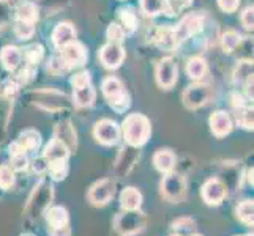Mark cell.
I'll return each mask as SVG.
<instances>
[{
  "mask_svg": "<svg viewBox=\"0 0 254 236\" xmlns=\"http://www.w3.org/2000/svg\"><path fill=\"white\" fill-rule=\"evenodd\" d=\"M122 137L125 139L128 146L141 148L144 146L152 134V125L144 113H129L125 117L120 126Z\"/></svg>",
  "mask_w": 254,
  "mask_h": 236,
  "instance_id": "1",
  "label": "cell"
},
{
  "mask_svg": "<svg viewBox=\"0 0 254 236\" xmlns=\"http://www.w3.org/2000/svg\"><path fill=\"white\" fill-rule=\"evenodd\" d=\"M52 200H54V186L45 178L40 180L38 185L35 186L32 195L29 197L27 205H25V214L30 219H38L40 216L46 213Z\"/></svg>",
  "mask_w": 254,
  "mask_h": 236,
  "instance_id": "2",
  "label": "cell"
},
{
  "mask_svg": "<svg viewBox=\"0 0 254 236\" xmlns=\"http://www.w3.org/2000/svg\"><path fill=\"white\" fill-rule=\"evenodd\" d=\"M101 92L103 96L106 98L109 107L116 110L117 113H124L131 106V98L128 92L125 90L124 82L120 79L109 76L101 82Z\"/></svg>",
  "mask_w": 254,
  "mask_h": 236,
  "instance_id": "3",
  "label": "cell"
},
{
  "mask_svg": "<svg viewBox=\"0 0 254 236\" xmlns=\"http://www.w3.org/2000/svg\"><path fill=\"white\" fill-rule=\"evenodd\" d=\"M160 194L169 203H183L188 198V183L182 173H166L160 183Z\"/></svg>",
  "mask_w": 254,
  "mask_h": 236,
  "instance_id": "4",
  "label": "cell"
},
{
  "mask_svg": "<svg viewBox=\"0 0 254 236\" xmlns=\"http://www.w3.org/2000/svg\"><path fill=\"white\" fill-rule=\"evenodd\" d=\"M147 227V216L141 209L137 211H122L114 219V230L120 236H136Z\"/></svg>",
  "mask_w": 254,
  "mask_h": 236,
  "instance_id": "5",
  "label": "cell"
},
{
  "mask_svg": "<svg viewBox=\"0 0 254 236\" xmlns=\"http://www.w3.org/2000/svg\"><path fill=\"white\" fill-rule=\"evenodd\" d=\"M48 233L49 236H71V227H69V213L65 206H49L46 213Z\"/></svg>",
  "mask_w": 254,
  "mask_h": 236,
  "instance_id": "6",
  "label": "cell"
},
{
  "mask_svg": "<svg viewBox=\"0 0 254 236\" xmlns=\"http://www.w3.org/2000/svg\"><path fill=\"white\" fill-rule=\"evenodd\" d=\"M93 137L100 145L104 146L117 145L122 139L120 126L117 121H114L111 118H101L93 126Z\"/></svg>",
  "mask_w": 254,
  "mask_h": 236,
  "instance_id": "7",
  "label": "cell"
},
{
  "mask_svg": "<svg viewBox=\"0 0 254 236\" xmlns=\"http://www.w3.org/2000/svg\"><path fill=\"white\" fill-rule=\"evenodd\" d=\"M116 194V183L112 178H103L90 186L87 192V200L93 206H106Z\"/></svg>",
  "mask_w": 254,
  "mask_h": 236,
  "instance_id": "8",
  "label": "cell"
},
{
  "mask_svg": "<svg viewBox=\"0 0 254 236\" xmlns=\"http://www.w3.org/2000/svg\"><path fill=\"white\" fill-rule=\"evenodd\" d=\"M212 89L207 85V84H200V82H196L190 87H187L185 92H183V104H185V107L194 110V109H199L205 106V104L212 99Z\"/></svg>",
  "mask_w": 254,
  "mask_h": 236,
  "instance_id": "9",
  "label": "cell"
},
{
  "mask_svg": "<svg viewBox=\"0 0 254 236\" xmlns=\"http://www.w3.org/2000/svg\"><path fill=\"white\" fill-rule=\"evenodd\" d=\"M200 197L208 206H220L227 197V185L220 178H208L200 188Z\"/></svg>",
  "mask_w": 254,
  "mask_h": 236,
  "instance_id": "10",
  "label": "cell"
},
{
  "mask_svg": "<svg viewBox=\"0 0 254 236\" xmlns=\"http://www.w3.org/2000/svg\"><path fill=\"white\" fill-rule=\"evenodd\" d=\"M41 146V134L37 129H25L19 134V137L10 145L8 151L10 156L17 154V153H35L38 151Z\"/></svg>",
  "mask_w": 254,
  "mask_h": 236,
  "instance_id": "11",
  "label": "cell"
},
{
  "mask_svg": "<svg viewBox=\"0 0 254 236\" xmlns=\"http://www.w3.org/2000/svg\"><path fill=\"white\" fill-rule=\"evenodd\" d=\"M177 76H179V69L177 65L171 58L166 57L161 58L155 68V77H156V84H158L163 90H169L177 82Z\"/></svg>",
  "mask_w": 254,
  "mask_h": 236,
  "instance_id": "12",
  "label": "cell"
},
{
  "mask_svg": "<svg viewBox=\"0 0 254 236\" xmlns=\"http://www.w3.org/2000/svg\"><path fill=\"white\" fill-rule=\"evenodd\" d=\"M62 49V63L66 66V68H79V66H84L87 58H89V54H87V49L82 43L79 41H71L65 45Z\"/></svg>",
  "mask_w": 254,
  "mask_h": 236,
  "instance_id": "13",
  "label": "cell"
},
{
  "mask_svg": "<svg viewBox=\"0 0 254 236\" xmlns=\"http://www.w3.org/2000/svg\"><path fill=\"white\" fill-rule=\"evenodd\" d=\"M100 62L108 69H117L125 60V49L119 43H106L98 52Z\"/></svg>",
  "mask_w": 254,
  "mask_h": 236,
  "instance_id": "14",
  "label": "cell"
},
{
  "mask_svg": "<svg viewBox=\"0 0 254 236\" xmlns=\"http://www.w3.org/2000/svg\"><path fill=\"white\" fill-rule=\"evenodd\" d=\"M204 25V17L200 14H190L187 16L185 19H183L177 27H175L172 32H174V38H175V43L187 40L188 37H191V35L197 33L200 29H202Z\"/></svg>",
  "mask_w": 254,
  "mask_h": 236,
  "instance_id": "15",
  "label": "cell"
},
{
  "mask_svg": "<svg viewBox=\"0 0 254 236\" xmlns=\"http://www.w3.org/2000/svg\"><path fill=\"white\" fill-rule=\"evenodd\" d=\"M208 125H210V131H212V134L215 137H220V139L226 137L227 134H231V131L234 128L232 118L226 110L213 112L212 115H210Z\"/></svg>",
  "mask_w": 254,
  "mask_h": 236,
  "instance_id": "16",
  "label": "cell"
},
{
  "mask_svg": "<svg viewBox=\"0 0 254 236\" xmlns=\"http://www.w3.org/2000/svg\"><path fill=\"white\" fill-rule=\"evenodd\" d=\"M142 192L134 186H128L120 192L119 203L124 211H137L142 206Z\"/></svg>",
  "mask_w": 254,
  "mask_h": 236,
  "instance_id": "17",
  "label": "cell"
},
{
  "mask_svg": "<svg viewBox=\"0 0 254 236\" xmlns=\"http://www.w3.org/2000/svg\"><path fill=\"white\" fill-rule=\"evenodd\" d=\"M177 164V156L171 150V148H160L153 154V165L161 175L169 173L175 169Z\"/></svg>",
  "mask_w": 254,
  "mask_h": 236,
  "instance_id": "18",
  "label": "cell"
},
{
  "mask_svg": "<svg viewBox=\"0 0 254 236\" xmlns=\"http://www.w3.org/2000/svg\"><path fill=\"white\" fill-rule=\"evenodd\" d=\"M69 148L59 139H52L49 143L45 146L43 150V157H45L46 162H56V161H68L69 157Z\"/></svg>",
  "mask_w": 254,
  "mask_h": 236,
  "instance_id": "19",
  "label": "cell"
},
{
  "mask_svg": "<svg viewBox=\"0 0 254 236\" xmlns=\"http://www.w3.org/2000/svg\"><path fill=\"white\" fill-rule=\"evenodd\" d=\"M54 137L59 139V141H62L69 148V151H76L77 136H76L74 126L71 125L69 120H64V121H60V123H57L56 131H54Z\"/></svg>",
  "mask_w": 254,
  "mask_h": 236,
  "instance_id": "20",
  "label": "cell"
},
{
  "mask_svg": "<svg viewBox=\"0 0 254 236\" xmlns=\"http://www.w3.org/2000/svg\"><path fill=\"white\" fill-rule=\"evenodd\" d=\"M76 40V29L71 22H60L56 25L54 32H52V43L56 47H64L68 43Z\"/></svg>",
  "mask_w": 254,
  "mask_h": 236,
  "instance_id": "21",
  "label": "cell"
},
{
  "mask_svg": "<svg viewBox=\"0 0 254 236\" xmlns=\"http://www.w3.org/2000/svg\"><path fill=\"white\" fill-rule=\"evenodd\" d=\"M22 62V50L16 46H3L0 50V63L6 71H14Z\"/></svg>",
  "mask_w": 254,
  "mask_h": 236,
  "instance_id": "22",
  "label": "cell"
},
{
  "mask_svg": "<svg viewBox=\"0 0 254 236\" xmlns=\"http://www.w3.org/2000/svg\"><path fill=\"white\" fill-rule=\"evenodd\" d=\"M96 99V90L93 85L79 87V89H73V101L77 107H90Z\"/></svg>",
  "mask_w": 254,
  "mask_h": 236,
  "instance_id": "23",
  "label": "cell"
},
{
  "mask_svg": "<svg viewBox=\"0 0 254 236\" xmlns=\"http://www.w3.org/2000/svg\"><path fill=\"white\" fill-rule=\"evenodd\" d=\"M235 217L247 227L254 225V202L253 200H243L235 208Z\"/></svg>",
  "mask_w": 254,
  "mask_h": 236,
  "instance_id": "24",
  "label": "cell"
},
{
  "mask_svg": "<svg viewBox=\"0 0 254 236\" xmlns=\"http://www.w3.org/2000/svg\"><path fill=\"white\" fill-rule=\"evenodd\" d=\"M234 118L237 125L247 131H253L254 118H253V107L250 106H237L234 107Z\"/></svg>",
  "mask_w": 254,
  "mask_h": 236,
  "instance_id": "25",
  "label": "cell"
},
{
  "mask_svg": "<svg viewBox=\"0 0 254 236\" xmlns=\"http://www.w3.org/2000/svg\"><path fill=\"white\" fill-rule=\"evenodd\" d=\"M14 16L17 17V21L35 24L38 21V8L30 2H24L14 10Z\"/></svg>",
  "mask_w": 254,
  "mask_h": 236,
  "instance_id": "26",
  "label": "cell"
},
{
  "mask_svg": "<svg viewBox=\"0 0 254 236\" xmlns=\"http://www.w3.org/2000/svg\"><path fill=\"white\" fill-rule=\"evenodd\" d=\"M187 73L192 81H200L207 73V62L202 57H192L187 63Z\"/></svg>",
  "mask_w": 254,
  "mask_h": 236,
  "instance_id": "27",
  "label": "cell"
},
{
  "mask_svg": "<svg viewBox=\"0 0 254 236\" xmlns=\"http://www.w3.org/2000/svg\"><path fill=\"white\" fill-rule=\"evenodd\" d=\"M196 221L192 219V217H180V219H175L172 224H171V229H172V233H179L182 236L185 235H192L196 232Z\"/></svg>",
  "mask_w": 254,
  "mask_h": 236,
  "instance_id": "28",
  "label": "cell"
},
{
  "mask_svg": "<svg viewBox=\"0 0 254 236\" xmlns=\"http://www.w3.org/2000/svg\"><path fill=\"white\" fill-rule=\"evenodd\" d=\"M68 161H56V162H48L46 173L52 181H64L68 177Z\"/></svg>",
  "mask_w": 254,
  "mask_h": 236,
  "instance_id": "29",
  "label": "cell"
},
{
  "mask_svg": "<svg viewBox=\"0 0 254 236\" xmlns=\"http://www.w3.org/2000/svg\"><path fill=\"white\" fill-rule=\"evenodd\" d=\"M234 79L237 84H250L253 81V62L251 60H242L234 71Z\"/></svg>",
  "mask_w": 254,
  "mask_h": 236,
  "instance_id": "30",
  "label": "cell"
},
{
  "mask_svg": "<svg viewBox=\"0 0 254 236\" xmlns=\"http://www.w3.org/2000/svg\"><path fill=\"white\" fill-rule=\"evenodd\" d=\"M120 13V21H122V29L125 33H133L137 29V16L131 8H122Z\"/></svg>",
  "mask_w": 254,
  "mask_h": 236,
  "instance_id": "31",
  "label": "cell"
},
{
  "mask_svg": "<svg viewBox=\"0 0 254 236\" xmlns=\"http://www.w3.org/2000/svg\"><path fill=\"white\" fill-rule=\"evenodd\" d=\"M22 57L27 60L29 65H38L43 57H45V47H43L41 45H38V43H35V45H30L24 49L22 52Z\"/></svg>",
  "mask_w": 254,
  "mask_h": 236,
  "instance_id": "32",
  "label": "cell"
},
{
  "mask_svg": "<svg viewBox=\"0 0 254 236\" xmlns=\"http://www.w3.org/2000/svg\"><path fill=\"white\" fill-rule=\"evenodd\" d=\"M221 43H223V49L224 52H227V54H231V52H234L235 49H237L240 46L242 43V37L239 32L235 30H226L223 33L221 37Z\"/></svg>",
  "mask_w": 254,
  "mask_h": 236,
  "instance_id": "33",
  "label": "cell"
},
{
  "mask_svg": "<svg viewBox=\"0 0 254 236\" xmlns=\"http://www.w3.org/2000/svg\"><path fill=\"white\" fill-rule=\"evenodd\" d=\"M141 10L147 16H160L166 10V0H141Z\"/></svg>",
  "mask_w": 254,
  "mask_h": 236,
  "instance_id": "34",
  "label": "cell"
},
{
  "mask_svg": "<svg viewBox=\"0 0 254 236\" xmlns=\"http://www.w3.org/2000/svg\"><path fill=\"white\" fill-rule=\"evenodd\" d=\"M16 183V172L10 165L2 164L0 165V189L10 190Z\"/></svg>",
  "mask_w": 254,
  "mask_h": 236,
  "instance_id": "35",
  "label": "cell"
},
{
  "mask_svg": "<svg viewBox=\"0 0 254 236\" xmlns=\"http://www.w3.org/2000/svg\"><path fill=\"white\" fill-rule=\"evenodd\" d=\"M14 16V8L10 5L8 0H0V27L10 25Z\"/></svg>",
  "mask_w": 254,
  "mask_h": 236,
  "instance_id": "36",
  "label": "cell"
},
{
  "mask_svg": "<svg viewBox=\"0 0 254 236\" xmlns=\"http://www.w3.org/2000/svg\"><path fill=\"white\" fill-rule=\"evenodd\" d=\"M10 167L14 172H25L30 167V159L29 156L25 153H17L11 156V161H10Z\"/></svg>",
  "mask_w": 254,
  "mask_h": 236,
  "instance_id": "37",
  "label": "cell"
},
{
  "mask_svg": "<svg viewBox=\"0 0 254 236\" xmlns=\"http://www.w3.org/2000/svg\"><path fill=\"white\" fill-rule=\"evenodd\" d=\"M190 5H191V0H166L164 13L168 16H175V14L182 13Z\"/></svg>",
  "mask_w": 254,
  "mask_h": 236,
  "instance_id": "38",
  "label": "cell"
},
{
  "mask_svg": "<svg viewBox=\"0 0 254 236\" xmlns=\"http://www.w3.org/2000/svg\"><path fill=\"white\" fill-rule=\"evenodd\" d=\"M14 33H16V37L19 38V40H29V38L33 37L35 27H33V24L17 21L14 24Z\"/></svg>",
  "mask_w": 254,
  "mask_h": 236,
  "instance_id": "39",
  "label": "cell"
},
{
  "mask_svg": "<svg viewBox=\"0 0 254 236\" xmlns=\"http://www.w3.org/2000/svg\"><path fill=\"white\" fill-rule=\"evenodd\" d=\"M106 37H108L109 43H119V45H122V41L125 40V32H124V29H122V25L112 22L108 27Z\"/></svg>",
  "mask_w": 254,
  "mask_h": 236,
  "instance_id": "40",
  "label": "cell"
},
{
  "mask_svg": "<svg viewBox=\"0 0 254 236\" xmlns=\"http://www.w3.org/2000/svg\"><path fill=\"white\" fill-rule=\"evenodd\" d=\"M90 84H92V76H90L89 71L77 73V74H74V77L71 79L73 89H79V87H85V85H90Z\"/></svg>",
  "mask_w": 254,
  "mask_h": 236,
  "instance_id": "41",
  "label": "cell"
},
{
  "mask_svg": "<svg viewBox=\"0 0 254 236\" xmlns=\"http://www.w3.org/2000/svg\"><path fill=\"white\" fill-rule=\"evenodd\" d=\"M240 21H242V25L245 29L253 30V27H254V8L253 6L245 8L242 16H240Z\"/></svg>",
  "mask_w": 254,
  "mask_h": 236,
  "instance_id": "42",
  "label": "cell"
},
{
  "mask_svg": "<svg viewBox=\"0 0 254 236\" xmlns=\"http://www.w3.org/2000/svg\"><path fill=\"white\" fill-rule=\"evenodd\" d=\"M216 2L224 13H234L239 8L240 0H216Z\"/></svg>",
  "mask_w": 254,
  "mask_h": 236,
  "instance_id": "43",
  "label": "cell"
},
{
  "mask_svg": "<svg viewBox=\"0 0 254 236\" xmlns=\"http://www.w3.org/2000/svg\"><path fill=\"white\" fill-rule=\"evenodd\" d=\"M32 170L35 172V173H38V175H41V173H46V169H48V162L45 161V157H38V159H35L32 164Z\"/></svg>",
  "mask_w": 254,
  "mask_h": 236,
  "instance_id": "44",
  "label": "cell"
},
{
  "mask_svg": "<svg viewBox=\"0 0 254 236\" xmlns=\"http://www.w3.org/2000/svg\"><path fill=\"white\" fill-rule=\"evenodd\" d=\"M248 183H250V185L253 186V167L248 170Z\"/></svg>",
  "mask_w": 254,
  "mask_h": 236,
  "instance_id": "45",
  "label": "cell"
},
{
  "mask_svg": "<svg viewBox=\"0 0 254 236\" xmlns=\"http://www.w3.org/2000/svg\"><path fill=\"white\" fill-rule=\"evenodd\" d=\"M234 236H254V235H253V232H251V233H243V235H234Z\"/></svg>",
  "mask_w": 254,
  "mask_h": 236,
  "instance_id": "46",
  "label": "cell"
},
{
  "mask_svg": "<svg viewBox=\"0 0 254 236\" xmlns=\"http://www.w3.org/2000/svg\"><path fill=\"white\" fill-rule=\"evenodd\" d=\"M21 236H35V235H32V233H24V235H21Z\"/></svg>",
  "mask_w": 254,
  "mask_h": 236,
  "instance_id": "47",
  "label": "cell"
},
{
  "mask_svg": "<svg viewBox=\"0 0 254 236\" xmlns=\"http://www.w3.org/2000/svg\"><path fill=\"white\" fill-rule=\"evenodd\" d=\"M169 236H182V235H179V233H172V235H169Z\"/></svg>",
  "mask_w": 254,
  "mask_h": 236,
  "instance_id": "48",
  "label": "cell"
},
{
  "mask_svg": "<svg viewBox=\"0 0 254 236\" xmlns=\"http://www.w3.org/2000/svg\"><path fill=\"white\" fill-rule=\"evenodd\" d=\"M190 236H202V235H197V233H192V235H190Z\"/></svg>",
  "mask_w": 254,
  "mask_h": 236,
  "instance_id": "49",
  "label": "cell"
},
{
  "mask_svg": "<svg viewBox=\"0 0 254 236\" xmlns=\"http://www.w3.org/2000/svg\"><path fill=\"white\" fill-rule=\"evenodd\" d=\"M122 2H124V0H122Z\"/></svg>",
  "mask_w": 254,
  "mask_h": 236,
  "instance_id": "50",
  "label": "cell"
}]
</instances>
